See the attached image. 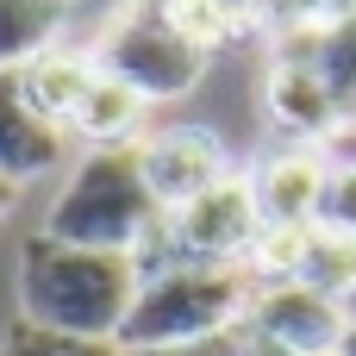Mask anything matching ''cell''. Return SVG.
<instances>
[{
	"label": "cell",
	"mask_w": 356,
	"mask_h": 356,
	"mask_svg": "<svg viewBox=\"0 0 356 356\" xmlns=\"http://www.w3.org/2000/svg\"><path fill=\"white\" fill-rule=\"evenodd\" d=\"M294 282H307V288H319V294H332V300H350L356 294V238L325 232V225H307Z\"/></svg>",
	"instance_id": "5bb4252c"
},
{
	"label": "cell",
	"mask_w": 356,
	"mask_h": 356,
	"mask_svg": "<svg viewBox=\"0 0 356 356\" xmlns=\"http://www.w3.org/2000/svg\"><path fill=\"white\" fill-rule=\"evenodd\" d=\"M257 238H263V207H257L250 169H232L188 207L163 213L156 238L138 250V269L150 275L163 263H250Z\"/></svg>",
	"instance_id": "5b68a950"
},
{
	"label": "cell",
	"mask_w": 356,
	"mask_h": 356,
	"mask_svg": "<svg viewBox=\"0 0 356 356\" xmlns=\"http://www.w3.org/2000/svg\"><path fill=\"white\" fill-rule=\"evenodd\" d=\"M350 131H356V125H350Z\"/></svg>",
	"instance_id": "cb8c5ba5"
},
{
	"label": "cell",
	"mask_w": 356,
	"mask_h": 356,
	"mask_svg": "<svg viewBox=\"0 0 356 356\" xmlns=\"http://www.w3.org/2000/svg\"><path fill=\"white\" fill-rule=\"evenodd\" d=\"M219 6L232 13V25H238V31H250V25H257V6H263V0H219Z\"/></svg>",
	"instance_id": "ffe728a7"
},
{
	"label": "cell",
	"mask_w": 356,
	"mask_h": 356,
	"mask_svg": "<svg viewBox=\"0 0 356 356\" xmlns=\"http://www.w3.org/2000/svg\"><path fill=\"white\" fill-rule=\"evenodd\" d=\"M63 150H69V131L50 125V119L25 100L19 69H0V175L25 188V181L50 175V169L63 163Z\"/></svg>",
	"instance_id": "30bf717a"
},
{
	"label": "cell",
	"mask_w": 356,
	"mask_h": 356,
	"mask_svg": "<svg viewBox=\"0 0 356 356\" xmlns=\"http://www.w3.org/2000/svg\"><path fill=\"white\" fill-rule=\"evenodd\" d=\"M163 225V207L144 181L138 144H113V150H81V163L63 175L44 232L63 244H88V250H125L138 257Z\"/></svg>",
	"instance_id": "3957f363"
},
{
	"label": "cell",
	"mask_w": 356,
	"mask_h": 356,
	"mask_svg": "<svg viewBox=\"0 0 356 356\" xmlns=\"http://www.w3.org/2000/svg\"><path fill=\"white\" fill-rule=\"evenodd\" d=\"M244 325H257L263 338H275L294 356H338L350 338V307L307 282H269V288H257Z\"/></svg>",
	"instance_id": "52a82bcc"
},
{
	"label": "cell",
	"mask_w": 356,
	"mask_h": 356,
	"mask_svg": "<svg viewBox=\"0 0 356 356\" xmlns=\"http://www.w3.org/2000/svg\"><path fill=\"white\" fill-rule=\"evenodd\" d=\"M344 356H356V325H350V338H344Z\"/></svg>",
	"instance_id": "7402d4cb"
},
{
	"label": "cell",
	"mask_w": 356,
	"mask_h": 356,
	"mask_svg": "<svg viewBox=\"0 0 356 356\" xmlns=\"http://www.w3.org/2000/svg\"><path fill=\"white\" fill-rule=\"evenodd\" d=\"M125 356H232V332L207 344H169V350H125Z\"/></svg>",
	"instance_id": "d6986e66"
},
{
	"label": "cell",
	"mask_w": 356,
	"mask_h": 356,
	"mask_svg": "<svg viewBox=\"0 0 356 356\" xmlns=\"http://www.w3.org/2000/svg\"><path fill=\"white\" fill-rule=\"evenodd\" d=\"M144 288L138 257L125 250H88L63 244L50 232H31L19 244V319L63 332V338H113Z\"/></svg>",
	"instance_id": "6da1fadb"
},
{
	"label": "cell",
	"mask_w": 356,
	"mask_h": 356,
	"mask_svg": "<svg viewBox=\"0 0 356 356\" xmlns=\"http://www.w3.org/2000/svg\"><path fill=\"white\" fill-rule=\"evenodd\" d=\"M138 163H144V181H150V194H156L163 213L188 207L194 194H207L213 181L232 175V156H225L219 131H207V125H163V131H144Z\"/></svg>",
	"instance_id": "ba28073f"
},
{
	"label": "cell",
	"mask_w": 356,
	"mask_h": 356,
	"mask_svg": "<svg viewBox=\"0 0 356 356\" xmlns=\"http://www.w3.org/2000/svg\"><path fill=\"white\" fill-rule=\"evenodd\" d=\"M325 181H332V150H325V144H288V138H282V144L250 169L263 225H319Z\"/></svg>",
	"instance_id": "9c48e42d"
},
{
	"label": "cell",
	"mask_w": 356,
	"mask_h": 356,
	"mask_svg": "<svg viewBox=\"0 0 356 356\" xmlns=\"http://www.w3.org/2000/svg\"><path fill=\"white\" fill-rule=\"evenodd\" d=\"M88 50H94V63L106 75H119L125 88H138L150 106L194 94L200 88V69H207V50L163 13V0H125L100 25V38Z\"/></svg>",
	"instance_id": "277c9868"
},
{
	"label": "cell",
	"mask_w": 356,
	"mask_h": 356,
	"mask_svg": "<svg viewBox=\"0 0 356 356\" xmlns=\"http://www.w3.org/2000/svg\"><path fill=\"white\" fill-rule=\"evenodd\" d=\"M94 75H100L94 50L50 44L44 56H31V63L19 69V88H25V100H31V106H38L50 125H63V131H69L75 106H81V100H88V88H94Z\"/></svg>",
	"instance_id": "8fae6325"
},
{
	"label": "cell",
	"mask_w": 356,
	"mask_h": 356,
	"mask_svg": "<svg viewBox=\"0 0 356 356\" xmlns=\"http://www.w3.org/2000/svg\"><path fill=\"white\" fill-rule=\"evenodd\" d=\"M0 356H125V350L113 338H63V332H44V325L13 319L6 338H0Z\"/></svg>",
	"instance_id": "9a60e30c"
},
{
	"label": "cell",
	"mask_w": 356,
	"mask_h": 356,
	"mask_svg": "<svg viewBox=\"0 0 356 356\" xmlns=\"http://www.w3.org/2000/svg\"><path fill=\"white\" fill-rule=\"evenodd\" d=\"M263 100H269V119L288 144H338L350 131V106L338 100V88L325 81V69L294 50V44H275V63H269V81H263Z\"/></svg>",
	"instance_id": "8992f818"
},
{
	"label": "cell",
	"mask_w": 356,
	"mask_h": 356,
	"mask_svg": "<svg viewBox=\"0 0 356 356\" xmlns=\"http://www.w3.org/2000/svg\"><path fill=\"white\" fill-rule=\"evenodd\" d=\"M163 13H169V19H175V25H181L207 56H213L219 44H232V38H238V25H232V13H225L219 0H163Z\"/></svg>",
	"instance_id": "2e32d148"
},
{
	"label": "cell",
	"mask_w": 356,
	"mask_h": 356,
	"mask_svg": "<svg viewBox=\"0 0 356 356\" xmlns=\"http://www.w3.org/2000/svg\"><path fill=\"white\" fill-rule=\"evenodd\" d=\"M338 356H344V350H338Z\"/></svg>",
	"instance_id": "603a6c76"
},
{
	"label": "cell",
	"mask_w": 356,
	"mask_h": 356,
	"mask_svg": "<svg viewBox=\"0 0 356 356\" xmlns=\"http://www.w3.org/2000/svg\"><path fill=\"white\" fill-rule=\"evenodd\" d=\"M232 356H294V350H282V344L263 338L257 325H238V332H232Z\"/></svg>",
	"instance_id": "ac0fdd59"
},
{
	"label": "cell",
	"mask_w": 356,
	"mask_h": 356,
	"mask_svg": "<svg viewBox=\"0 0 356 356\" xmlns=\"http://www.w3.org/2000/svg\"><path fill=\"white\" fill-rule=\"evenodd\" d=\"M319 225L356 238V150H332V181L319 200Z\"/></svg>",
	"instance_id": "e0dca14e"
},
{
	"label": "cell",
	"mask_w": 356,
	"mask_h": 356,
	"mask_svg": "<svg viewBox=\"0 0 356 356\" xmlns=\"http://www.w3.org/2000/svg\"><path fill=\"white\" fill-rule=\"evenodd\" d=\"M13 200H19V181H6V175H0V219L13 213Z\"/></svg>",
	"instance_id": "44dd1931"
},
{
	"label": "cell",
	"mask_w": 356,
	"mask_h": 356,
	"mask_svg": "<svg viewBox=\"0 0 356 356\" xmlns=\"http://www.w3.org/2000/svg\"><path fill=\"white\" fill-rule=\"evenodd\" d=\"M257 300V275L244 263H163L144 275L119 350H169V344H207L244 325Z\"/></svg>",
	"instance_id": "7a4b0ae2"
},
{
	"label": "cell",
	"mask_w": 356,
	"mask_h": 356,
	"mask_svg": "<svg viewBox=\"0 0 356 356\" xmlns=\"http://www.w3.org/2000/svg\"><path fill=\"white\" fill-rule=\"evenodd\" d=\"M69 0H0V69H25L50 44H63Z\"/></svg>",
	"instance_id": "4fadbf2b"
},
{
	"label": "cell",
	"mask_w": 356,
	"mask_h": 356,
	"mask_svg": "<svg viewBox=\"0 0 356 356\" xmlns=\"http://www.w3.org/2000/svg\"><path fill=\"white\" fill-rule=\"evenodd\" d=\"M144 131H150V100L138 88H125L119 75L100 69L94 88H88V100L69 119V138H81L88 150H113V144H144Z\"/></svg>",
	"instance_id": "7c38bea8"
}]
</instances>
